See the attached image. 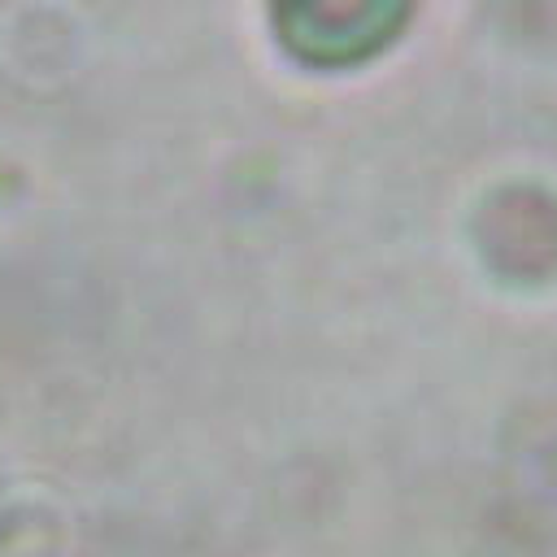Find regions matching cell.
Here are the masks:
<instances>
[{
  "label": "cell",
  "mask_w": 557,
  "mask_h": 557,
  "mask_svg": "<svg viewBox=\"0 0 557 557\" xmlns=\"http://www.w3.org/2000/svg\"><path fill=\"white\" fill-rule=\"evenodd\" d=\"M418 0H270L278 44L313 70H352L379 57Z\"/></svg>",
  "instance_id": "cell-1"
}]
</instances>
